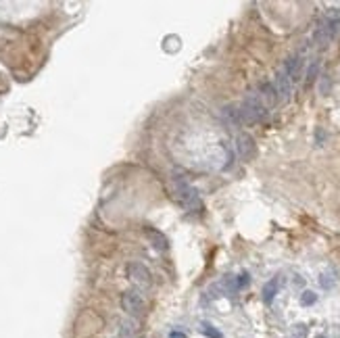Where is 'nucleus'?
<instances>
[{"mask_svg": "<svg viewBox=\"0 0 340 338\" xmlns=\"http://www.w3.org/2000/svg\"><path fill=\"white\" fill-rule=\"evenodd\" d=\"M273 88H275V92H277V98H280V103H290V98H292V82H290V77L286 75L284 67H280V69L275 71Z\"/></svg>", "mask_w": 340, "mask_h": 338, "instance_id": "4", "label": "nucleus"}, {"mask_svg": "<svg viewBox=\"0 0 340 338\" xmlns=\"http://www.w3.org/2000/svg\"><path fill=\"white\" fill-rule=\"evenodd\" d=\"M128 275L132 278V282L138 284L140 288H150V286H152V275H150V271H148L142 263H138V261H134V263L128 265Z\"/></svg>", "mask_w": 340, "mask_h": 338, "instance_id": "6", "label": "nucleus"}, {"mask_svg": "<svg viewBox=\"0 0 340 338\" xmlns=\"http://www.w3.org/2000/svg\"><path fill=\"white\" fill-rule=\"evenodd\" d=\"M267 107L261 103L257 92H249L244 96V101L238 105V115H240V124L244 126H255L259 121H263L267 117Z\"/></svg>", "mask_w": 340, "mask_h": 338, "instance_id": "2", "label": "nucleus"}, {"mask_svg": "<svg viewBox=\"0 0 340 338\" xmlns=\"http://www.w3.org/2000/svg\"><path fill=\"white\" fill-rule=\"evenodd\" d=\"M169 338H186V334L179 332V330H173V332L169 334Z\"/></svg>", "mask_w": 340, "mask_h": 338, "instance_id": "16", "label": "nucleus"}, {"mask_svg": "<svg viewBox=\"0 0 340 338\" xmlns=\"http://www.w3.org/2000/svg\"><path fill=\"white\" fill-rule=\"evenodd\" d=\"M319 284H322V288L330 290V288H332V286L336 284V273H334L332 269L324 271V273H322V278H319Z\"/></svg>", "mask_w": 340, "mask_h": 338, "instance_id": "12", "label": "nucleus"}, {"mask_svg": "<svg viewBox=\"0 0 340 338\" xmlns=\"http://www.w3.org/2000/svg\"><path fill=\"white\" fill-rule=\"evenodd\" d=\"M340 36V11L332 9L328 11V15L317 23L315 32H313V44L317 48H328L336 38Z\"/></svg>", "mask_w": 340, "mask_h": 338, "instance_id": "1", "label": "nucleus"}, {"mask_svg": "<svg viewBox=\"0 0 340 338\" xmlns=\"http://www.w3.org/2000/svg\"><path fill=\"white\" fill-rule=\"evenodd\" d=\"M259 98H261V103L267 107V111L271 109V107H275L277 103H280V98H277V92H275V88H273V84H269V82H263V84H259Z\"/></svg>", "mask_w": 340, "mask_h": 338, "instance_id": "9", "label": "nucleus"}, {"mask_svg": "<svg viewBox=\"0 0 340 338\" xmlns=\"http://www.w3.org/2000/svg\"><path fill=\"white\" fill-rule=\"evenodd\" d=\"M317 338H326V336H322V334H319V336H317Z\"/></svg>", "mask_w": 340, "mask_h": 338, "instance_id": "17", "label": "nucleus"}, {"mask_svg": "<svg viewBox=\"0 0 340 338\" xmlns=\"http://www.w3.org/2000/svg\"><path fill=\"white\" fill-rule=\"evenodd\" d=\"M201 330H203V334L207 336V338H224V334L215 328V326H211L209 322H203L201 324Z\"/></svg>", "mask_w": 340, "mask_h": 338, "instance_id": "13", "label": "nucleus"}, {"mask_svg": "<svg viewBox=\"0 0 340 338\" xmlns=\"http://www.w3.org/2000/svg\"><path fill=\"white\" fill-rule=\"evenodd\" d=\"M121 307H123V311H126L128 315L140 317L142 311H144V301H142V296L138 292L128 290V292H123V296H121Z\"/></svg>", "mask_w": 340, "mask_h": 338, "instance_id": "5", "label": "nucleus"}, {"mask_svg": "<svg viewBox=\"0 0 340 338\" xmlns=\"http://www.w3.org/2000/svg\"><path fill=\"white\" fill-rule=\"evenodd\" d=\"M317 73H319V61L315 58L313 63L309 65V69H307V84H313L317 79Z\"/></svg>", "mask_w": 340, "mask_h": 338, "instance_id": "14", "label": "nucleus"}, {"mask_svg": "<svg viewBox=\"0 0 340 338\" xmlns=\"http://www.w3.org/2000/svg\"><path fill=\"white\" fill-rule=\"evenodd\" d=\"M146 236H148V240L154 244V249H161V251H167V238L161 234V232H157V230H146Z\"/></svg>", "mask_w": 340, "mask_h": 338, "instance_id": "11", "label": "nucleus"}, {"mask_svg": "<svg viewBox=\"0 0 340 338\" xmlns=\"http://www.w3.org/2000/svg\"><path fill=\"white\" fill-rule=\"evenodd\" d=\"M236 150H238V155H240L244 161L255 159V155H257V144H255L253 136L246 134V132L238 134V138H236Z\"/></svg>", "mask_w": 340, "mask_h": 338, "instance_id": "7", "label": "nucleus"}, {"mask_svg": "<svg viewBox=\"0 0 340 338\" xmlns=\"http://www.w3.org/2000/svg\"><path fill=\"white\" fill-rule=\"evenodd\" d=\"M277 290H280V278H271L265 286H263V303L265 305H271L273 303V299H275V294H277Z\"/></svg>", "mask_w": 340, "mask_h": 338, "instance_id": "10", "label": "nucleus"}, {"mask_svg": "<svg viewBox=\"0 0 340 338\" xmlns=\"http://www.w3.org/2000/svg\"><path fill=\"white\" fill-rule=\"evenodd\" d=\"M315 301H317V294L311 292V290H305V292L301 294V305H303V307H311Z\"/></svg>", "mask_w": 340, "mask_h": 338, "instance_id": "15", "label": "nucleus"}, {"mask_svg": "<svg viewBox=\"0 0 340 338\" xmlns=\"http://www.w3.org/2000/svg\"><path fill=\"white\" fill-rule=\"evenodd\" d=\"M284 71H286V75L290 77V82H301V77H303V56L301 54H292V56H288L286 61H284Z\"/></svg>", "mask_w": 340, "mask_h": 338, "instance_id": "8", "label": "nucleus"}, {"mask_svg": "<svg viewBox=\"0 0 340 338\" xmlns=\"http://www.w3.org/2000/svg\"><path fill=\"white\" fill-rule=\"evenodd\" d=\"M173 182V190H175V198L179 201L182 207H186L188 211H201L203 209V203H201V196H198V190L192 186V184L179 175V173H173L171 177Z\"/></svg>", "mask_w": 340, "mask_h": 338, "instance_id": "3", "label": "nucleus"}]
</instances>
